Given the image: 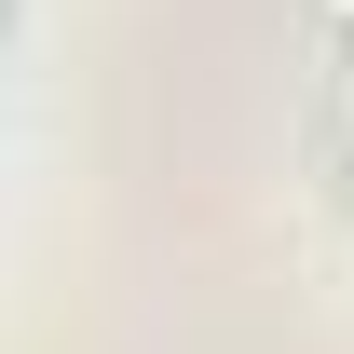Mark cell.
I'll use <instances>...</instances> for the list:
<instances>
[{
	"label": "cell",
	"instance_id": "obj_1",
	"mask_svg": "<svg viewBox=\"0 0 354 354\" xmlns=\"http://www.w3.org/2000/svg\"><path fill=\"white\" fill-rule=\"evenodd\" d=\"M341 150H354V68H341Z\"/></svg>",
	"mask_w": 354,
	"mask_h": 354
}]
</instances>
